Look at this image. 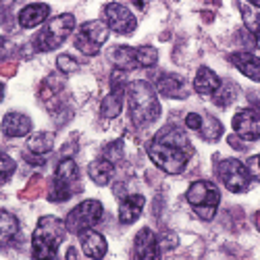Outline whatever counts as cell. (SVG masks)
<instances>
[{
	"mask_svg": "<svg viewBox=\"0 0 260 260\" xmlns=\"http://www.w3.org/2000/svg\"><path fill=\"white\" fill-rule=\"evenodd\" d=\"M254 38H256V44H258V48H260V27L254 31Z\"/></svg>",
	"mask_w": 260,
	"mask_h": 260,
	"instance_id": "e575fe53",
	"label": "cell"
},
{
	"mask_svg": "<svg viewBox=\"0 0 260 260\" xmlns=\"http://www.w3.org/2000/svg\"><path fill=\"white\" fill-rule=\"evenodd\" d=\"M200 134H202L204 140H208V142H216V140L221 138V134H223V125L216 121V119H212V117H206V119H202Z\"/></svg>",
	"mask_w": 260,
	"mask_h": 260,
	"instance_id": "484cf974",
	"label": "cell"
},
{
	"mask_svg": "<svg viewBox=\"0 0 260 260\" xmlns=\"http://www.w3.org/2000/svg\"><path fill=\"white\" fill-rule=\"evenodd\" d=\"M156 60H158L156 48H152V46H142V48H138V64H140V67H144V69L154 67Z\"/></svg>",
	"mask_w": 260,
	"mask_h": 260,
	"instance_id": "4316f807",
	"label": "cell"
},
{
	"mask_svg": "<svg viewBox=\"0 0 260 260\" xmlns=\"http://www.w3.org/2000/svg\"><path fill=\"white\" fill-rule=\"evenodd\" d=\"M102 219V204L98 200H85L81 204H77L64 219L67 231L71 233H81L85 229H92L94 225H98V221Z\"/></svg>",
	"mask_w": 260,
	"mask_h": 260,
	"instance_id": "52a82bcc",
	"label": "cell"
},
{
	"mask_svg": "<svg viewBox=\"0 0 260 260\" xmlns=\"http://www.w3.org/2000/svg\"><path fill=\"white\" fill-rule=\"evenodd\" d=\"M246 169H248V173H250V177H254L256 181H260V154L250 156Z\"/></svg>",
	"mask_w": 260,
	"mask_h": 260,
	"instance_id": "1f68e13d",
	"label": "cell"
},
{
	"mask_svg": "<svg viewBox=\"0 0 260 260\" xmlns=\"http://www.w3.org/2000/svg\"><path fill=\"white\" fill-rule=\"evenodd\" d=\"M15 71H17V62H15V60H9V62H0V75L11 77Z\"/></svg>",
	"mask_w": 260,
	"mask_h": 260,
	"instance_id": "836d02e7",
	"label": "cell"
},
{
	"mask_svg": "<svg viewBox=\"0 0 260 260\" xmlns=\"http://www.w3.org/2000/svg\"><path fill=\"white\" fill-rule=\"evenodd\" d=\"M127 98H129V119L136 125L144 127L154 123L160 117V104L148 81H134L127 85Z\"/></svg>",
	"mask_w": 260,
	"mask_h": 260,
	"instance_id": "7a4b0ae2",
	"label": "cell"
},
{
	"mask_svg": "<svg viewBox=\"0 0 260 260\" xmlns=\"http://www.w3.org/2000/svg\"><path fill=\"white\" fill-rule=\"evenodd\" d=\"M121 94H123V92H115V90H113V94H108V96L102 100L100 113H102L104 119H115V117L121 113V104H123V96H121Z\"/></svg>",
	"mask_w": 260,
	"mask_h": 260,
	"instance_id": "cb8c5ba5",
	"label": "cell"
},
{
	"mask_svg": "<svg viewBox=\"0 0 260 260\" xmlns=\"http://www.w3.org/2000/svg\"><path fill=\"white\" fill-rule=\"evenodd\" d=\"M56 67H58V71H62V73H73V71L79 69V62H77L73 56H69V54H60V56L56 58Z\"/></svg>",
	"mask_w": 260,
	"mask_h": 260,
	"instance_id": "4dcf8cb0",
	"label": "cell"
},
{
	"mask_svg": "<svg viewBox=\"0 0 260 260\" xmlns=\"http://www.w3.org/2000/svg\"><path fill=\"white\" fill-rule=\"evenodd\" d=\"M108 25H104L102 21H88L83 23L75 36V48L81 54L94 56L98 54V50L102 48V44L108 40Z\"/></svg>",
	"mask_w": 260,
	"mask_h": 260,
	"instance_id": "ba28073f",
	"label": "cell"
},
{
	"mask_svg": "<svg viewBox=\"0 0 260 260\" xmlns=\"http://www.w3.org/2000/svg\"><path fill=\"white\" fill-rule=\"evenodd\" d=\"M79 189H83L81 185V175H79V169L75 165L73 158H62L56 167L54 173V179L48 191V200L50 202H64L69 200L73 193H77Z\"/></svg>",
	"mask_w": 260,
	"mask_h": 260,
	"instance_id": "277c9868",
	"label": "cell"
},
{
	"mask_svg": "<svg viewBox=\"0 0 260 260\" xmlns=\"http://www.w3.org/2000/svg\"><path fill=\"white\" fill-rule=\"evenodd\" d=\"M104 19L108 23V29H113L117 34H132L138 25V21L132 15V11L119 3H111V5L104 7Z\"/></svg>",
	"mask_w": 260,
	"mask_h": 260,
	"instance_id": "30bf717a",
	"label": "cell"
},
{
	"mask_svg": "<svg viewBox=\"0 0 260 260\" xmlns=\"http://www.w3.org/2000/svg\"><path fill=\"white\" fill-rule=\"evenodd\" d=\"M3 132L9 138H23L31 132V119L21 113H9L3 119Z\"/></svg>",
	"mask_w": 260,
	"mask_h": 260,
	"instance_id": "2e32d148",
	"label": "cell"
},
{
	"mask_svg": "<svg viewBox=\"0 0 260 260\" xmlns=\"http://www.w3.org/2000/svg\"><path fill=\"white\" fill-rule=\"evenodd\" d=\"M144 204H146V198L140 196V193H132V196H127L119 206V221L123 225L136 223L140 219L142 210H144Z\"/></svg>",
	"mask_w": 260,
	"mask_h": 260,
	"instance_id": "5bb4252c",
	"label": "cell"
},
{
	"mask_svg": "<svg viewBox=\"0 0 260 260\" xmlns=\"http://www.w3.org/2000/svg\"><path fill=\"white\" fill-rule=\"evenodd\" d=\"M134 254L140 260H154V258L160 256L156 235L150 229H142L136 235V240H134Z\"/></svg>",
	"mask_w": 260,
	"mask_h": 260,
	"instance_id": "7c38bea8",
	"label": "cell"
},
{
	"mask_svg": "<svg viewBox=\"0 0 260 260\" xmlns=\"http://www.w3.org/2000/svg\"><path fill=\"white\" fill-rule=\"evenodd\" d=\"M67 237V225L56 216H42L31 235V256L46 260L54 258L60 244Z\"/></svg>",
	"mask_w": 260,
	"mask_h": 260,
	"instance_id": "3957f363",
	"label": "cell"
},
{
	"mask_svg": "<svg viewBox=\"0 0 260 260\" xmlns=\"http://www.w3.org/2000/svg\"><path fill=\"white\" fill-rule=\"evenodd\" d=\"M193 88H196L198 94L208 96V94H216V90L221 88V79L216 77L214 71H210L208 67H200L196 73V79H193Z\"/></svg>",
	"mask_w": 260,
	"mask_h": 260,
	"instance_id": "ac0fdd59",
	"label": "cell"
},
{
	"mask_svg": "<svg viewBox=\"0 0 260 260\" xmlns=\"http://www.w3.org/2000/svg\"><path fill=\"white\" fill-rule=\"evenodd\" d=\"M231 64L237 67V71H242L246 77L254 79V81H260V58L250 54V52H233L229 56Z\"/></svg>",
	"mask_w": 260,
	"mask_h": 260,
	"instance_id": "9a60e30c",
	"label": "cell"
},
{
	"mask_svg": "<svg viewBox=\"0 0 260 260\" xmlns=\"http://www.w3.org/2000/svg\"><path fill=\"white\" fill-rule=\"evenodd\" d=\"M73 27H75V17L69 15V13L50 19L48 23H46V27L42 29V31L38 34V38H36L38 50H42V52L56 50V48L62 44V42L71 36Z\"/></svg>",
	"mask_w": 260,
	"mask_h": 260,
	"instance_id": "8992f818",
	"label": "cell"
},
{
	"mask_svg": "<svg viewBox=\"0 0 260 260\" xmlns=\"http://www.w3.org/2000/svg\"><path fill=\"white\" fill-rule=\"evenodd\" d=\"M3 96H5V85L0 83V100H3Z\"/></svg>",
	"mask_w": 260,
	"mask_h": 260,
	"instance_id": "8d00e7d4",
	"label": "cell"
},
{
	"mask_svg": "<svg viewBox=\"0 0 260 260\" xmlns=\"http://www.w3.org/2000/svg\"><path fill=\"white\" fill-rule=\"evenodd\" d=\"M42 189H44V179L42 177H34L31 181H29V185L21 191V198H25V200H34V198H38L40 193H42Z\"/></svg>",
	"mask_w": 260,
	"mask_h": 260,
	"instance_id": "f1b7e54d",
	"label": "cell"
},
{
	"mask_svg": "<svg viewBox=\"0 0 260 260\" xmlns=\"http://www.w3.org/2000/svg\"><path fill=\"white\" fill-rule=\"evenodd\" d=\"M193 154V148L187 136L179 127L169 125L154 136V140L148 144V156L160 171L169 175H179L185 169L187 160Z\"/></svg>",
	"mask_w": 260,
	"mask_h": 260,
	"instance_id": "6da1fadb",
	"label": "cell"
},
{
	"mask_svg": "<svg viewBox=\"0 0 260 260\" xmlns=\"http://www.w3.org/2000/svg\"><path fill=\"white\" fill-rule=\"evenodd\" d=\"M13 173H15V160L9 154L0 152V183H7Z\"/></svg>",
	"mask_w": 260,
	"mask_h": 260,
	"instance_id": "83f0119b",
	"label": "cell"
},
{
	"mask_svg": "<svg viewBox=\"0 0 260 260\" xmlns=\"http://www.w3.org/2000/svg\"><path fill=\"white\" fill-rule=\"evenodd\" d=\"M48 13H50V9H48V5H42V3H38V5H27L23 11L19 13V25L21 27H36V25H40V23H44L46 21V17H48Z\"/></svg>",
	"mask_w": 260,
	"mask_h": 260,
	"instance_id": "e0dca14e",
	"label": "cell"
},
{
	"mask_svg": "<svg viewBox=\"0 0 260 260\" xmlns=\"http://www.w3.org/2000/svg\"><path fill=\"white\" fill-rule=\"evenodd\" d=\"M216 173H219V179L223 181V185L233 193H242L250 187V173L246 165L237 158L221 160L216 165Z\"/></svg>",
	"mask_w": 260,
	"mask_h": 260,
	"instance_id": "9c48e42d",
	"label": "cell"
},
{
	"mask_svg": "<svg viewBox=\"0 0 260 260\" xmlns=\"http://www.w3.org/2000/svg\"><path fill=\"white\" fill-rule=\"evenodd\" d=\"M254 221H256V227H258V231H260V212H256V216H254Z\"/></svg>",
	"mask_w": 260,
	"mask_h": 260,
	"instance_id": "d590c367",
	"label": "cell"
},
{
	"mask_svg": "<svg viewBox=\"0 0 260 260\" xmlns=\"http://www.w3.org/2000/svg\"><path fill=\"white\" fill-rule=\"evenodd\" d=\"M113 56V62L121 71H134L138 69V48H132V46H119L111 52Z\"/></svg>",
	"mask_w": 260,
	"mask_h": 260,
	"instance_id": "44dd1931",
	"label": "cell"
},
{
	"mask_svg": "<svg viewBox=\"0 0 260 260\" xmlns=\"http://www.w3.org/2000/svg\"><path fill=\"white\" fill-rule=\"evenodd\" d=\"M62 81L60 77L56 75H50L48 79H44V83H42V88H40V98L44 100V102H52L60 92H62Z\"/></svg>",
	"mask_w": 260,
	"mask_h": 260,
	"instance_id": "d4e9b609",
	"label": "cell"
},
{
	"mask_svg": "<svg viewBox=\"0 0 260 260\" xmlns=\"http://www.w3.org/2000/svg\"><path fill=\"white\" fill-rule=\"evenodd\" d=\"M17 233H19L17 216L7 210H0V246H9Z\"/></svg>",
	"mask_w": 260,
	"mask_h": 260,
	"instance_id": "7402d4cb",
	"label": "cell"
},
{
	"mask_svg": "<svg viewBox=\"0 0 260 260\" xmlns=\"http://www.w3.org/2000/svg\"><path fill=\"white\" fill-rule=\"evenodd\" d=\"M156 242H158V250L160 252H167V250H173V248L179 244V237L173 233V231H162L160 237H156Z\"/></svg>",
	"mask_w": 260,
	"mask_h": 260,
	"instance_id": "f546056e",
	"label": "cell"
},
{
	"mask_svg": "<svg viewBox=\"0 0 260 260\" xmlns=\"http://www.w3.org/2000/svg\"><path fill=\"white\" fill-rule=\"evenodd\" d=\"M248 3H252L254 7H258V9H260V0H248Z\"/></svg>",
	"mask_w": 260,
	"mask_h": 260,
	"instance_id": "74e56055",
	"label": "cell"
},
{
	"mask_svg": "<svg viewBox=\"0 0 260 260\" xmlns=\"http://www.w3.org/2000/svg\"><path fill=\"white\" fill-rule=\"evenodd\" d=\"M88 173L94 183L98 185H108V181L113 179V173H115V165L113 160L108 158H96L90 167H88Z\"/></svg>",
	"mask_w": 260,
	"mask_h": 260,
	"instance_id": "ffe728a7",
	"label": "cell"
},
{
	"mask_svg": "<svg viewBox=\"0 0 260 260\" xmlns=\"http://www.w3.org/2000/svg\"><path fill=\"white\" fill-rule=\"evenodd\" d=\"M79 242H81V250L85 256L90 258H102L106 254V240L104 235H100L94 229H85L79 233Z\"/></svg>",
	"mask_w": 260,
	"mask_h": 260,
	"instance_id": "4fadbf2b",
	"label": "cell"
},
{
	"mask_svg": "<svg viewBox=\"0 0 260 260\" xmlns=\"http://www.w3.org/2000/svg\"><path fill=\"white\" fill-rule=\"evenodd\" d=\"M185 127L193 129V132H200V127H202V117L198 113H189L185 117Z\"/></svg>",
	"mask_w": 260,
	"mask_h": 260,
	"instance_id": "d6a6232c",
	"label": "cell"
},
{
	"mask_svg": "<svg viewBox=\"0 0 260 260\" xmlns=\"http://www.w3.org/2000/svg\"><path fill=\"white\" fill-rule=\"evenodd\" d=\"M233 132L246 142H256L260 138V115L252 108H244V111L235 113Z\"/></svg>",
	"mask_w": 260,
	"mask_h": 260,
	"instance_id": "8fae6325",
	"label": "cell"
},
{
	"mask_svg": "<svg viewBox=\"0 0 260 260\" xmlns=\"http://www.w3.org/2000/svg\"><path fill=\"white\" fill-rule=\"evenodd\" d=\"M156 88L162 96L167 98H183L185 90H183V79L177 75H171V73H162L156 81Z\"/></svg>",
	"mask_w": 260,
	"mask_h": 260,
	"instance_id": "d6986e66",
	"label": "cell"
},
{
	"mask_svg": "<svg viewBox=\"0 0 260 260\" xmlns=\"http://www.w3.org/2000/svg\"><path fill=\"white\" fill-rule=\"evenodd\" d=\"M185 198L202 221H210L214 219L216 208H219L221 193L216 189V185L210 181H193L185 193Z\"/></svg>",
	"mask_w": 260,
	"mask_h": 260,
	"instance_id": "5b68a950",
	"label": "cell"
},
{
	"mask_svg": "<svg viewBox=\"0 0 260 260\" xmlns=\"http://www.w3.org/2000/svg\"><path fill=\"white\" fill-rule=\"evenodd\" d=\"M258 23H260V17H258Z\"/></svg>",
	"mask_w": 260,
	"mask_h": 260,
	"instance_id": "f35d334b",
	"label": "cell"
},
{
	"mask_svg": "<svg viewBox=\"0 0 260 260\" xmlns=\"http://www.w3.org/2000/svg\"><path fill=\"white\" fill-rule=\"evenodd\" d=\"M54 146V136L52 134H46V132H40V134H34L29 140H27V150L31 154H38V156H44L48 154Z\"/></svg>",
	"mask_w": 260,
	"mask_h": 260,
	"instance_id": "603a6c76",
	"label": "cell"
}]
</instances>
